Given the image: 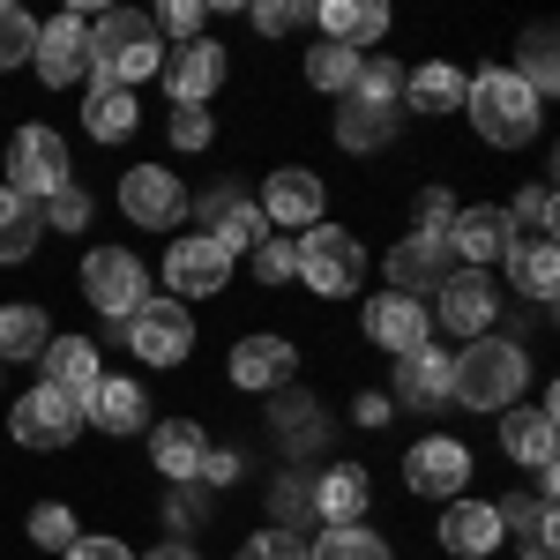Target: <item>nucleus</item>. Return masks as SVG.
Segmentation results:
<instances>
[{
  "label": "nucleus",
  "mask_w": 560,
  "mask_h": 560,
  "mask_svg": "<svg viewBox=\"0 0 560 560\" xmlns=\"http://www.w3.org/2000/svg\"><path fill=\"white\" fill-rule=\"evenodd\" d=\"M456 210H464V202H456V195L433 179V187H419V195H411V232H427V240H448Z\"/></svg>",
  "instance_id": "45"
},
{
  "label": "nucleus",
  "mask_w": 560,
  "mask_h": 560,
  "mask_svg": "<svg viewBox=\"0 0 560 560\" xmlns=\"http://www.w3.org/2000/svg\"><path fill=\"white\" fill-rule=\"evenodd\" d=\"M501 284L486 277V269H448V284L427 300L433 329H448L456 345H471V337H493V322H501Z\"/></svg>",
  "instance_id": "8"
},
{
  "label": "nucleus",
  "mask_w": 560,
  "mask_h": 560,
  "mask_svg": "<svg viewBox=\"0 0 560 560\" xmlns=\"http://www.w3.org/2000/svg\"><path fill=\"white\" fill-rule=\"evenodd\" d=\"M448 269H456V255H448V240H427V232H404V240H388V292H404V300H433L441 284H448Z\"/></svg>",
  "instance_id": "20"
},
{
  "label": "nucleus",
  "mask_w": 560,
  "mask_h": 560,
  "mask_svg": "<svg viewBox=\"0 0 560 560\" xmlns=\"http://www.w3.org/2000/svg\"><path fill=\"white\" fill-rule=\"evenodd\" d=\"M322 202H329V187H322L314 165H277L255 195V210L269 217V232H306V224H322Z\"/></svg>",
  "instance_id": "15"
},
{
  "label": "nucleus",
  "mask_w": 560,
  "mask_h": 560,
  "mask_svg": "<svg viewBox=\"0 0 560 560\" xmlns=\"http://www.w3.org/2000/svg\"><path fill=\"white\" fill-rule=\"evenodd\" d=\"M150 23H158V38L195 45V38H202V23H210V8H202V0H165V8H158Z\"/></svg>",
  "instance_id": "48"
},
{
  "label": "nucleus",
  "mask_w": 560,
  "mask_h": 560,
  "mask_svg": "<svg viewBox=\"0 0 560 560\" xmlns=\"http://www.w3.org/2000/svg\"><path fill=\"white\" fill-rule=\"evenodd\" d=\"M0 382H8V366H0Z\"/></svg>",
  "instance_id": "55"
},
{
  "label": "nucleus",
  "mask_w": 560,
  "mask_h": 560,
  "mask_svg": "<svg viewBox=\"0 0 560 560\" xmlns=\"http://www.w3.org/2000/svg\"><path fill=\"white\" fill-rule=\"evenodd\" d=\"M38 217H45V232H90V195L68 179L60 195H45V202H38Z\"/></svg>",
  "instance_id": "46"
},
{
  "label": "nucleus",
  "mask_w": 560,
  "mask_h": 560,
  "mask_svg": "<svg viewBox=\"0 0 560 560\" xmlns=\"http://www.w3.org/2000/svg\"><path fill=\"white\" fill-rule=\"evenodd\" d=\"M187 217L202 224V240H217V255H247L255 240H269V217L255 210L247 179H217L202 195H187Z\"/></svg>",
  "instance_id": "6"
},
{
  "label": "nucleus",
  "mask_w": 560,
  "mask_h": 560,
  "mask_svg": "<svg viewBox=\"0 0 560 560\" xmlns=\"http://www.w3.org/2000/svg\"><path fill=\"white\" fill-rule=\"evenodd\" d=\"M31 45H38V15L15 8V0H0V75L8 68H31Z\"/></svg>",
  "instance_id": "43"
},
{
  "label": "nucleus",
  "mask_w": 560,
  "mask_h": 560,
  "mask_svg": "<svg viewBox=\"0 0 560 560\" xmlns=\"http://www.w3.org/2000/svg\"><path fill=\"white\" fill-rule=\"evenodd\" d=\"M292 261H300V284L314 300H351L359 284H366V247H359V232L351 224H306L300 240H292Z\"/></svg>",
  "instance_id": "4"
},
{
  "label": "nucleus",
  "mask_w": 560,
  "mask_h": 560,
  "mask_svg": "<svg viewBox=\"0 0 560 560\" xmlns=\"http://www.w3.org/2000/svg\"><path fill=\"white\" fill-rule=\"evenodd\" d=\"M553 419H560V388H546L538 404H509L501 411V456L523 464V471H560L553 464Z\"/></svg>",
  "instance_id": "17"
},
{
  "label": "nucleus",
  "mask_w": 560,
  "mask_h": 560,
  "mask_svg": "<svg viewBox=\"0 0 560 560\" xmlns=\"http://www.w3.org/2000/svg\"><path fill=\"white\" fill-rule=\"evenodd\" d=\"M68 179H75V158H68V142H60L52 128L31 120V128L8 135V187H15V195L45 202V195H60Z\"/></svg>",
  "instance_id": "10"
},
{
  "label": "nucleus",
  "mask_w": 560,
  "mask_h": 560,
  "mask_svg": "<svg viewBox=\"0 0 560 560\" xmlns=\"http://www.w3.org/2000/svg\"><path fill=\"white\" fill-rule=\"evenodd\" d=\"M388 419H396V404H388L382 388H359V396H351V427L374 433V427H388Z\"/></svg>",
  "instance_id": "53"
},
{
  "label": "nucleus",
  "mask_w": 560,
  "mask_h": 560,
  "mask_svg": "<svg viewBox=\"0 0 560 560\" xmlns=\"http://www.w3.org/2000/svg\"><path fill=\"white\" fill-rule=\"evenodd\" d=\"M83 427L113 433V441L150 433V388L135 382V374H97V388L83 396Z\"/></svg>",
  "instance_id": "23"
},
{
  "label": "nucleus",
  "mask_w": 560,
  "mask_h": 560,
  "mask_svg": "<svg viewBox=\"0 0 560 560\" xmlns=\"http://www.w3.org/2000/svg\"><path fill=\"white\" fill-rule=\"evenodd\" d=\"M247 269H255V284H269V292H284V284L300 277V261H292V240H284V232H269V240H255V247H247Z\"/></svg>",
  "instance_id": "44"
},
{
  "label": "nucleus",
  "mask_w": 560,
  "mask_h": 560,
  "mask_svg": "<svg viewBox=\"0 0 560 560\" xmlns=\"http://www.w3.org/2000/svg\"><path fill=\"white\" fill-rule=\"evenodd\" d=\"M232 560H314V553H306V530H255Z\"/></svg>",
  "instance_id": "50"
},
{
  "label": "nucleus",
  "mask_w": 560,
  "mask_h": 560,
  "mask_svg": "<svg viewBox=\"0 0 560 560\" xmlns=\"http://www.w3.org/2000/svg\"><path fill=\"white\" fill-rule=\"evenodd\" d=\"M464 120L478 128L486 150H523V142L546 135V105H538L509 68H478L471 83H464Z\"/></svg>",
  "instance_id": "3"
},
{
  "label": "nucleus",
  "mask_w": 560,
  "mask_h": 560,
  "mask_svg": "<svg viewBox=\"0 0 560 560\" xmlns=\"http://www.w3.org/2000/svg\"><path fill=\"white\" fill-rule=\"evenodd\" d=\"M23 530H31V546H38V553H68V546L83 538V523H75L68 501H38V509L23 516Z\"/></svg>",
  "instance_id": "41"
},
{
  "label": "nucleus",
  "mask_w": 560,
  "mask_h": 560,
  "mask_svg": "<svg viewBox=\"0 0 560 560\" xmlns=\"http://www.w3.org/2000/svg\"><path fill=\"white\" fill-rule=\"evenodd\" d=\"M135 128H142V105H135V90L83 83V135H90V142H128Z\"/></svg>",
  "instance_id": "35"
},
{
  "label": "nucleus",
  "mask_w": 560,
  "mask_h": 560,
  "mask_svg": "<svg viewBox=\"0 0 560 560\" xmlns=\"http://www.w3.org/2000/svg\"><path fill=\"white\" fill-rule=\"evenodd\" d=\"M75 277H83V306L105 314V322H128L135 306L150 300V269H142L135 247H90Z\"/></svg>",
  "instance_id": "7"
},
{
  "label": "nucleus",
  "mask_w": 560,
  "mask_h": 560,
  "mask_svg": "<svg viewBox=\"0 0 560 560\" xmlns=\"http://www.w3.org/2000/svg\"><path fill=\"white\" fill-rule=\"evenodd\" d=\"M396 113H404L396 97L345 90V97H337V120H329V142H337V150H351V158H374V150H388V142L404 135V120H396Z\"/></svg>",
  "instance_id": "18"
},
{
  "label": "nucleus",
  "mask_w": 560,
  "mask_h": 560,
  "mask_svg": "<svg viewBox=\"0 0 560 560\" xmlns=\"http://www.w3.org/2000/svg\"><path fill=\"white\" fill-rule=\"evenodd\" d=\"M45 240V217L31 195H15V187H0V269H15V261H31Z\"/></svg>",
  "instance_id": "36"
},
{
  "label": "nucleus",
  "mask_w": 560,
  "mask_h": 560,
  "mask_svg": "<svg viewBox=\"0 0 560 560\" xmlns=\"http://www.w3.org/2000/svg\"><path fill=\"white\" fill-rule=\"evenodd\" d=\"M501 217H509V232L516 240H553V187L538 179V187H523L516 202H501Z\"/></svg>",
  "instance_id": "42"
},
{
  "label": "nucleus",
  "mask_w": 560,
  "mask_h": 560,
  "mask_svg": "<svg viewBox=\"0 0 560 560\" xmlns=\"http://www.w3.org/2000/svg\"><path fill=\"white\" fill-rule=\"evenodd\" d=\"M261 509H269V530H314L306 471H277V478H269V493H261Z\"/></svg>",
  "instance_id": "39"
},
{
  "label": "nucleus",
  "mask_w": 560,
  "mask_h": 560,
  "mask_svg": "<svg viewBox=\"0 0 560 560\" xmlns=\"http://www.w3.org/2000/svg\"><path fill=\"white\" fill-rule=\"evenodd\" d=\"M501 269H509L516 300L553 306V292H560V247H553V240H509V255H501Z\"/></svg>",
  "instance_id": "31"
},
{
  "label": "nucleus",
  "mask_w": 560,
  "mask_h": 560,
  "mask_svg": "<svg viewBox=\"0 0 560 560\" xmlns=\"http://www.w3.org/2000/svg\"><path fill=\"white\" fill-rule=\"evenodd\" d=\"M530 388V351L516 337H471L448 351V404L464 411H509Z\"/></svg>",
  "instance_id": "1"
},
{
  "label": "nucleus",
  "mask_w": 560,
  "mask_h": 560,
  "mask_svg": "<svg viewBox=\"0 0 560 560\" xmlns=\"http://www.w3.org/2000/svg\"><path fill=\"white\" fill-rule=\"evenodd\" d=\"M359 329H366V345L388 351V359H404V351L433 345V314H427V300H404V292H382V300H366Z\"/></svg>",
  "instance_id": "22"
},
{
  "label": "nucleus",
  "mask_w": 560,
  "mask_h": 560,
  "mask_svg": "<svg viewBox=\"0 0 560 560\" xmlns=\"http://www.w3.org/2000/svg\"><path fill=\"white\" fill-rule=\"evenodd\" d=\"M165 75V38L142 8H105L90 23V83H113V90H135Z\"/></svg>",
  "instance_id": "2"
},
{
  "label": "nucleus",
  "mask_w": 560,
  "mask_h": 560,
  "mask_svg": "<svg viewBox=\"0 0 560 560\" xmlns=\"http://www.w3.org/2000/svg\"><path fill=\"white\" fill-rule=\"evenodd\" d=\"M306 553L314 560H396V546H388L374 523H337V530H314Z\"/></svg>",
  "instance_id": "38"
},
{
  "label": "nucleus",
  "mask_w": 560,
  "mask_h": 560,
  "mask_svg": "<svg viewBox=\"0 0 560 560\" xmlns=\"http://www.w3.org/2000/svg\"><path fill=\"white\" fill-rule=\"evenodd\" d=\"M493 516H501V538H516L523 560H553L560 523H553V501L546 493H509V501H493Z\"/></svg>",
  "instance_id": "30"
},
{
  "label": "nucleus",
  "mask_w": 560,
  "mask_h": 560,
  "mask_svg": "<svg viewBox=\"0 0 560 560\" xmlns=\"http://www.w3.org/2000/svg\"><path fill=\"white\" fill-rule=\"evenodd\" d=\"M120 217L135 232H173L187 224V179L173 165H128L120 173Z\"/></svg>",
  "instance_id": "12"
},
{
  "label": "nucleus",
  "mask_w": 560,
  "mask_h": 560,
  "mask_svg": "<svg viewBox=\"0 0 560 560\" xmlns=\"http://www.w3.org/2000/svg\"><path fill=\"white\" fill-rule=\"evenodd\" d=\"M509 217H501V202H471V210H456V224H448V255H456V269H493V261L509 255Z\"/></svg>",
  "instance_id": "29"
},
{
  "label": "nucleus",
  "mask_w": 560,
  "mask_h": 560,
  "mask_svg": "<svg viewBox=\"0 0 560 560\" xmlns=\"http://www.w3.org/2000/svg\"><path fill=\"white\" fill-rule=\"evenodd\" d=\"M210 427L202 419H158L150 427V471L165 478V486H195L202 464H210Z\"/></svg>",
  "instance_id": "26"
},
{
  "label": "nucleus",
  "mask_w": 560,
  "mask_h": 560,
  "mask_svg": "<svg viewBox=\"0 0 560 560\" xmlns=\"http://www.w3.org/2000/svg\"><path fill=\"white\" fill-rule=\"evenodd\" d=\"M224 68H232V52L217 38L173 45V52H165V90H173V105H210L217 90H224Z\"/></svg>",
  "instance_id": "28"
},
{
  "label": "nucleus",
  "mask_w": 560,
  "mask_h": 560,
  "mask_svg": "<svg viewBox=\"0 0 560 560\" xmlns=\"http://www.w3.org/2000/svg\"><path fill=\"white\" fill-rule=\"evenodd\" d=\"M471 448L456 441V433H419L411 448H404V486L419 493V501H456V493H471Z\"/></svg>",
  "instance_id": "11"
},
{
  "label": "nucleus",
  "mask_w": 560,
  "mask_h": 560,
  "mask_svg": "<svg viewBox=\"0 0 560 560\" xmlns=\"http://www.w3.org/2000/svg\"><path fill=\"white\" fill-rule=\"evenodd\" d=\"M97 374H105V366H97V345H90V337H60V329H52V345L38 351V382L45 388H68V396H90V388H97Z\"/></svg>",
  "instance_id": "32"
},
{
  "label": "nucleus",
  "mask_w": 560,
  "mask_h": 560,
  "mask_svg": "<svg viewBox=\"0 0 560 560\" xmlns=\"http://www.w3.org/2000/svg\"><path fill=\"white\" fill-rule=\"evenodd\" d=\"M31 68H38L45 90H75L90 83V23L68 8V15H52L38 23V45H31Z\"/></svg>",
  "instance_id": "16"
},
{
  "label": "nucleus",
  "mask_w": 560,
  "mask_h": 560,
  "mask_svg": "<svg viewBox=\"0 0 560 560\" xmlns=\"http://www.w3.org/2000/svg\"><path fill=\"white\" fill-rule=\"evenodd\" d=\"M165 135H173V150H210V142H217V113H210V105H173Z\"/></svg>",
  "instance_id": "49"
},
{
  "label": "nucleus",
  "mask_w": 560,
  "mask_h": 560,
  "mask_svg": "<svg viewBox=\"0 0 560 560\" xmlns=\"http://www.w3.org/2000/svg\"><path fill=\"white\" fill-rule=\"evenodd\" d=\"M396 411H441L448 404V351L441 345H419L404 359H388V388H382Z\"/></svg>",
  "instance_id": "24"
},
{
  "label": "nucleus",
  "mask_w": 560,
  "mask_h": 560,
  "mask_svg": "<svg viewBox=\"0 0 560 560\" xmlns=\"http://www.w3.org/2000/svg\"><path fill=\"white\" fill-rule=\"evenodd\" d=\"M142 560H202V553H195L187 538H158V546H150V553H142Z\"/></svg>",
  "instance_id": "54"
},
{
  "label": "nucleus",
  "mask_w": 560,
  "mask_h": 560,
  "mask_svg": "<svg viewBox=\"0 0 560 560\" xmlns=\"http://www.w3.org/2000/svg\"><path fill=\"white\" fill-rule=\"evenodd\" d=\"M60 560H135V546H128V538H113V530H83Z\"/></svg>",
  "instance_id": "52"
},
{
  "label": "nucleus",
  "mask_w": 560,
  "mask_h": 560,
  "mask_svg": "<svg viewBox=\"0 0 560 560\" xmlns=\"http://www.w3.org/2000/svg\"><path fill=\"white\" fill-rule=\"evenodd\" d=\"M306 23H314L329 45H345V52H374V45L388 38V23H396V15H388L382 0H314V8H306Z\"/></svg>",
  "instance_id": "27"
},
{
  "label": "nucleus",
  "mask_w": 560,
  "mask_h": 560,
  "mask_svg": "<svg viewBox=\"0 0 560 560\" xmlns=\"http://www.w3.org/2000/svg\"><path fill=\"white\" fill-rule=\"evenodd\" d=\"M509 75H516V83L530 90L538 105L553 97V83H560V60H553V23H530V31L516 38V68H509Z\"/></svg>",
  "instance_id": "37"
},
{
  "label": "nucleus",
  "mask_w": 560,
  "mask_h": 560,
  "mask_svg": "<svg viewBox=\"0 0 560 560\" xmlns=\"http://www.w3.org/2000/svg\"><path fill=\"white\" fill-rule=\"evenodd\" d=\"M464 83H471L464 60H411V68H404V90H396V105L419 113V120H456V113H464Z\"/></svg>",
  "instance_id": "21"
},
{
  "label": "nucleus",
  "mask_w": 560,
  "mask_h": 560,
  "mask_svg": "<svg viewBox=\"0 0 560 560\" xmlns=\"http://www.w3.org/2000/svg\"><path fill=\"white\" fill-rule=\"evenodd\" d=\"M433 538H441V553H448V560H486V553H501V516H493V501L456 493V501H441Z\"/></svg>",
  "instance_id": "25"
},
{
  "label": "nucleus",
  "mask_w": 560,
  "mask_h": 560,
  "mask_svg": "<svg viewBox=\"0 0 560 560\" xmlns=\"http://www.w3.org/2000/svg\"><path fill=\"white\" fill-rule=\"evenodd\" d=\"M202 486H173V501H165V523H173V538H195V523H202Z\"/></svg>",
  "instance_id": "51"
},
{
  "label": "nucleus",
  "mask_w": 560,
  "mask_h": 560,
  "mask_svg": "<svg viewBox=\"0 0 560 560\" xmlns=\"http://www.w3.org/2000/svg\"><path fill=\"white\" fill-rule=\"evenodd\" d=\"M359 60H366V52H345V45H314V52H306V90H322V97H345L351 83H359Z\"/></svg>",
  "instance_id": "40"
},
{
  "label": "nucleus",
  "mask_w": 560,
  "mask_h": 560,
  "mask_svg": "<svg viewBox=\"0 0 560 560\" xmlns=\"http://www.w3.org/2000/svg\"><path fill=\"white\" fill-rule=\"evenodd\" d=\"M158 277H165V300H217L224 284H232V255H217V240H202V232H187V240H173L165 247V261H158Z\"/></svg>",
  "instance_id": "14"
},
{
  "label": "nucleus",
  "mask_w": 560,
  "mask_h": 560,
  "mask_svg": "<svg viewBox=\"0 0 560 560\" xmlns=\"http://www.w3.org/2000/svg\"><path fill=\"white\" fill-rule=\"evenodd\" d=\"M306 501H314V530L366 523V509H374V471H366L359 456H337V464L306 471Z\"/></svg>",
  "instance_id": "13"
},
{
  "label": "nucleus",
  "mask_w": 560,
  "mask_h": 560,
  "mask_svg": "<svg viewBox=\"0 0 560 560\" xmlns=\"http://www.w3.org/2000/svg\"><path fill=\"white\" fill-rule=\"evenodd\" d=\"M224 374H232V388H247V396H277V388H292V374H300V345L255 329V337H240V345H232Z\"/></svg>",
  "instance_id": "19"
},
{
  "label": "nucleus",
  "mask_w": 560,
  "mask_h": 560,
  "mask_svg": "<svg viewBox=\"0 0 560 560\" xmlns=\"http://www.w3.org/2000/svg\"><path fill=\"white\" fill-rule=\"evenodd\" d=\"M306 8H314V0H255L247 23H255V38H292L306 23Z\"/></svg>",
  "instance_id": "47"
},
{
  "label": "nucleus",
  "mask_w": 560,
  "mask_h": 560,
  "mask_svg": "<svg viewBox=\"0 0 560 560\" xmlns=\"http://www.w3.org/2000/svg\"><path fill=\"white\" fill-rule=\"evenodd\" d=\"M269 433H277V448L284 456H306L314 441H322V396H306V388H277L269 396Z\"/></svg>",
  "instance_id": "33"
},
{
  "label": "nucleus",
  "mask_w": 560,
  "mask_h": 560,
  "mask_svg": "<svg viewBox=\"0 0 560 560\" xmlns=\"http://www.w3.org/2000/svg\"><path fill=\"white\" fill-rule=\"evenodd\" d=\"M120 337H128V351L142 366L173 374V366H187V351H195V314L179 300H142L128 322H120Z\"/></svg>",
  "instance_id": "9"
},
{
  "label": "nucleus",
  "mask_w": 560,
  "mask_h": 560,
  "mask_svg": "<svg viewBox=\"0 0 560 560\" xmlns=\"http://www.w3.org/2000/svg\"><path fill=\"white\" fill-rule=\"evenodd\" d=\"M52 345V322L38 300H8L0 306V366H38V351Z\"/></svg>",
  "instance_id": "34"
},
{
  "label": "nucleus",
  "mask_w": 560,
  "mask_h": 560,
  "mask_svg": "<svg viewBox=\"0 0 560 560\" xmlns=\"http://www.w3.org/2000/svg\"><path fill=\"white\" fill-rule=\"evenodd\" d=\"M8 433H15V448H31V456H60V448L83 441V396L45 388V382L23 388L15 411H8Z\"/></svg>",
  "instance_id": "5"
}]
</instances>
